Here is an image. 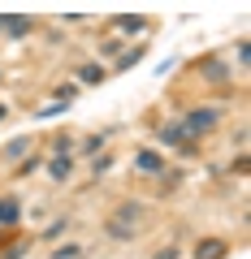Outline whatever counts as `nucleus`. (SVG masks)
<instances>
[{"label":"nucleus","instance_id":"1","mask_svg":"<svg viewBox=\"0 0 251 259\" xmlns=\"http://www.w3.org/2000/svg\"><path fill=\"white\" fill-rule=\"evenodd\" d=\"M217 125V108H195L191 112V117H186V134H191V139H199V134H204V130H212Z\"/></svg>","mask_w":251,"mask_h":259},{"label":"nucleus","instance_id":"2","mask_svg":"<svg viewBox=\"0 0 251 259\" xmlns=\"http://www.w3.org/2000/svg\"><path fill=\"white\" fill-rule=\"evenodd\" d=\"M18 221H22V203L13 199V194H9V199H0V229H13Z\"/></svg>","mask_w":251,"mask_h":259},{"label":"nucleus","instance_id":"3","mask_svg":"<svg viewBox=\"0 0 251 259\" xmlns=\"http://www.w3.org/2000/svg\"><path fill=\"white\" fill-rule=\"evenodd\" d=\"M225 250H230V246H225L221 238H204L195 246V259H225Z\"/></svg>","mask_w":251,"mask_h":259},{"label":"nucleus","instance_id":"4","mask_svg":"<svg viewBox=\"0 0 251 259\" xmlns=\"http://www.w3.org/2000/svg\"><path fill=\"white\" fill-rule=\"evenodd\" d=\"M160 139H165V143H182V151H195V139H191L182 125H165V134H160Z\"/></svg>","mask_w":251,"mask_h":259},{"label":"nucleus","instance_id":"5","mask_svg":"<svg viewBox=\"0 0 251 259\" xmlns=\"http://www.w3.org/2000/svg\"><path fill=\"white\" fill-rule=\"evenodd\" d=\"M78 78H83L87 87H100L109 74H104V65H83V69H78Z\"/></svg>","mask_w":251,"mask_h":259},{"label":"nucleus","instance_id":"6","mask_svg":"<svg viewBox=\"0 0 251 259\" xmlns=\"http://www.w3.org/2000/svg\"><path fill=\"white\" fill-rule=\"evenodd\" d=\"M5 30H9V39L30 35V18H5Z\"/></svg>","mask_w":251,"mask_h":259},{"label":"nucleus","instance_id":"7","mask_svg":"<svg viewBox=\"0 0 251 259\" xmlns=\"http://www.w3.org/2000/svg\"><path fill=\"white\" fill-rule=\"evenodd\" d=\"M204 74H208V82H225V78H230V69H225L221 61H204Z\"/></svg>","mask_w":251,"mask_h":259},{"label":"nucleus","instance_id":"8","mask_svg":"<svg viewBox=\"0 0 251 259\" xmlns=\"http://www.w3.org/2000/svg\"><path fill=\"white\" fill-rule=\"evenodd\" d=\"M48 173H52V182H65L69 177V156H56L52 164H48Z\"/></svg>","mask_w":251,"mask_h":259},{"label":"nucleus","instance_id":"9","mask_svg":"<svg viewBox=\"0 0 251 259\" xmlns=\"http://www.w3.org/2000/svg\"><path fill=\"white\" fill-rule=\"evenodd\" d=\"M139 61H143V48H130V52L117 56V69H130V65H139Z\"/></svg>","mask_w":251,"mask_h":259},{"label":"nucleus","instance_id":"10","mask_svg":"<svg viewBox=\"0 0 251 259\" xmlns=\"http://www.w3.org/2000/svg\"><path fill=\"white\" fill-rule=\"evenodd\" d=\"M134 164H139L143 173H156V168H160V156H156V151H143V156L134 160Z\"/></svg>","mask_w":251,"mask_h":259},{"label":"nucleus","instance_id":"11","mask_svg":"<svg viewBox=\"0 0 251 259\" xmlns=\"http://www.w3.org/2000/svg\"><path fill=\"white\" fill-rule=\"evenodd\" d=\"M26 151H30V143H26V139H13L9 147H5V156H9V160H18V156H26Z\"/></svg>","mask_w":251,"mask_h":259},{"label":"nucleus","instance_id":"12","mask_svg":"<svg viewBox=\"0 0 251 259\" xmlns=\"http://www.w3.org/2000/svg\"><path fill=\"white\" fill-rule=\"evenodd\" d=\"M117 26H121V30H130V35H139L148 22H143V18H117Z\"/></svg>","mask_w":251,"mask_h":259},{"label":"nucleus","instance_id":"13","mask_svg":"<svg viewBox=\"0 0 251 259\" xmlns=\"http://www.w3.org/2000/svg\"><path fill=\"white\" fill-rule=\"evenodd\" d=\"M78 255H83V246H74V242L61 246V250H52V259H78Z\"/></svg>","mask_w":251,"mask_h":259},{"label":"nucleus","instance_id":"14","mask_svg":"<svg viewBox=\"0 0 251 259\" xmlns=\"http://www.w3.org/2000/svg\"><path fill=\"white\" fill-rule=\"evenodd\" d=\"M152 259H177V246H165L160 255H152Z\"/></svg>","mask_w":251,"mask_h":259},{"label":"nucleus","instance_id":"15","mask_svg":"<svg viewBox=\"0 0 251 259\" xmlns=\"http://www.w3.org/2000/svg\"><path fill=\"white\" fill-rule=\"evenodd\" d=\"M22 250H26V246H9V250H5V259H22Z\"/></svg>","mask_w":251,"mask_h":259},{"label":"nucleus","instance_id":"16","mask_svg":"<svg viewBox=\"0 0 251 259\" xmlns=\"http://www.w3.org/2000/svg\"><path fill=\"white\" fill-rule=\"evenodd\" d=\"M0 121H5V104H0Z\"/></svg>","mask_w":251,"mask_h":259},{"label":"nucleus","instance_id":"17","mask_svg":"<svg viewBox=\"0 0 251 259\" xmlns=\"http://www.w3.org/2000/svg\"><path fill=\"white\" fill-rule=\"evenodd\" d=\"M0 30H5V18H0Z\"/></svg>","mask_w":251,"mask_h":259}]
</instances>
